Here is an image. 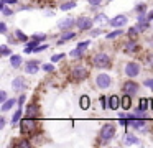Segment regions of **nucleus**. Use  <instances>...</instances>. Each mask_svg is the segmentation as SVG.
Wrapping results in <instances>:
<instances>
[{
  "label": "nucleus",
  "mask_w": 153,
  "mask_h": 148,
  "mask_svg": "<svg viewBox=\"0 0 153 148\" xmlns=\"http://www.w3.org/2000/svg\"><path fill=\"white\" fill-rule=\"evenodd\" d=\"M91 64L97 69H109L112 66V59L105 51H97L91 56Z\"/></svg>",
  "instance_id": "f257e3e1"
},
{
  "label": "nucleus",
  "mask_w": 153,
  "mask_h": 148,
  "mask_svg": "<svg viewBox=\"0 0 153 148\" xmlns=\"http://www.w3.org/2000/svg\"><path fill=\"white\" fill-rule=\"evenodd\" d=\"M38 118H31V117H27V118H22L20 120V132L22 135H27V137H31L38 132Z\"/></svg>",
  "instance_id": "f03ea898"
},
{
  "label": "nucleus",
  "mask_w": 153,
  "mask_h": 148,
  "mask_svg": "<svg viewBox=\"0 0 153 148\" xmlns=\"http://www.w3.org/2000/svg\"><path fill=\"white\" fill-rule=\"evenodd\" d=\"M87 77H89V69L84 64H76L69 72V79L73 82H82L84 79H87Z\"/></svg>",
  "instance_id": "7ed1b4c3"
},
{
  "label": "nucleus",
  "mask_w": 153,
  "mask_h": 148,
  "mask_svg": "<svg viewBox=\"0 0 153 148\" xmlns=\"http://www.w3.org/2000/svg\"><path fill=\"white\" fill-rule=\"evenodd\" d=\"M115 125L110 123V122H107V123H104L102 127H100V132H99V140L104 141V143H109L110 140H112L114 137H115Z\"/></svg>",
  "instance_id": "20e7f679"
},
{
  "label": "nucleus",
  "mask_w": 153,
  "mask_h": 148,
  "mask_svg": "<svg viewBox=\"0 0 153 148\" xmlns=\"http://www.w3.org/2000/svg\"><path fill=\"white\" fill-rule=\"evenodd\" d=\"M123 74H125L127 77H130V79L137 77V76L140 74V64L137 61H128L125 66H123Z\"/></svg>",
  "instance_id": "39448f33"
},
{
  "label": "nucleus",
  "mask_w": 153,
  "mask_h": 148,
  "mask_svg": "<svg viewBox=\"0 0 153 148\" xmlns=\"http://www.w3.org/2000/svg\"><path fill=\"white\" fill-rule=\"evenodd\" d=\"M138 91H140V86L137 84L135 81H132L130 77H128V81H125L122 84V92L123 94H128V95H132V97H135V95L138 94Z\"/></svg>",
  "instance_id": "423d86ee"
},
{
  "label": "nucleus",
  "mask_w": 153,
  "mask_h": 148,
  "mask_svg": "<svg viewBox=\"0 0 153 148\" xmlns=\"http://www.w3.org/2000/svg\"><path fill=\"white\" fill-rule=\"evenodd\" d=\"M94 18H89V16H79L76 20V26L79 31H87V30H92V25H94Z\"/></svg>",
  "instance_id": "0eeeda50"
},
{
  "label": "nucleus",
  "mask_w": 153,
  "mask_h": 148,
  "mask_svg": "<svg viewBox=\"0 0 153 148\" xmlns=\"http://www.w3.org/2000/svg\"><path fill=\"white\" fill-rule=\"evenodd\" d=\"M110 84H112V79H110L109 74H105V72H100V74L96 76V86L97 89H109Z\"/></svg>",
  "instance_id": "6e6552de"
},
{
  "label": "nucleus",
  "mask_w": 153,
  "mask_h": 148,
  "mask_svg": "<svg viewBox=\"0 0 153 148\" xmlns=\"http://www.w3.org/2000/svg\"><path fill=\"white\" fill-rule=\"evenodd\" d=\"M123 51L127 54H135L140 51V45L137 43V39H128V41L123 43Z\"/></svg>",
  "instance_id": "1a4fd4ad"
},
{
  "label": "nucleus",
  "mask_w": 153,
  "mask_h": 148,
  "mask_svg": "<svg viewBox=\"0 0 153 148\" xmlns=\"http://www.w3.org/2000/svg\"><path fill=\"white\" fill-rule=\"evenodd\" d=\"M25 114L27 117H31V118H40V105L36 104H28L27 109H25Z\"/></svg>",
  "instance_id": "9d476101"
},
{
  "label": "nucleus",
  "mask_w": 153,
  "mask_h": 148,
  "mask_svg": "<svg viewBox=\"0 0 153 148\" xmlns=\"http://www.w3.org/2000/svg\"><path fill=\"white\" fill-rule=\"evenodd\" d=\"M12 87H13V91L23 92L25 89H27V81H25V77H22V76L15 77L13 81H12Z\"/></svg>",
  "instance_id": "9b49d317"
},
{
  "label": "nucleus",
  "mask_w": 153,
  "mask_h": 148,
  "mask_svg": "<svg viewBox=\"0 0 153 148\" xmlns=\"http://www.w3.org/2000/svg\"><path fill=\"white\" fill-rule=\"evenodd\" d=\"M38 71H40V62H38L36 59L27 61V64H25V72H27V74H36Z\"/></svg>",
  "instance_id": "f8f14e48"
},
{
  "label": "nucleus",
  "mask_w": 153,
  "mask_h": 148,
  "mask_svg": "<svg viewBox=\"0 0 153 148\" xmlns=\"http://www.w3.org/2000/svg\"><path fill=\"white\" fill-rule=\"evenodd\" d=\"M125 23H127V16L125 15H117V16H114L112 20H109V25L114 26V28H122Z\"/></svg>",
  "instance_id": "ddd939ff"
},
{
  "label": "nucleus",
  "mask_w": 153,
  "mask_h": 148,
  "mask_svg": "<svg viewBox=\"0 0 153 148\" xmlns=\"http://www.w3.org/2000/svg\"><path fill=\"white\" fill-rule=\"evenodd\" d=\"M119 107H122V97H119L117 94L109 97V109L110 110H119Z\"/></svg>",
  "instance_id": "4468645a"
},
{
  "label": "nucleus",
  "mask_w": 153,
  "mask_h": 148,
  "mask_svg": "<svg viewBox=\"0 0 153 148\" xmlns=\"http://www.w3.org/2000/svg\"><path fill=\"white\" fill-rule=\"evenodd\" d=\"M74 25H76V22H74L73 18H64V20H61V22L58 23V28L63 30V31H68V30H71Z\"/></svg>",
  "instance_id": "2eb2a0df"
},
{
  "label": "nucleus",
  "mask_w": 153,
  "mask_h": 148,
  "mask_svg": "<svg viewBox=\"0 0 153 148\" xmlns=\"http://www.w3.org/2000/svg\"><path fill=\"white\" fill-rule=\"evenodd\" d=\"M79 107L82 109V110H87V109L91 107V99H89V95H81L79 97Z\"/></svg>",
  "instance_id": "dca6fc26"
},
{
  "label": "nucleus",
  "mask_w": 153,
  "mask_h": 148,
  "mask_svg": "<svg viewBox=\"0 0 153 148\" xmlns=\"http://www.w3.org/2000/svg\"><path fill=\"white\" fill-rule=\"evenodd\" d=\"M73 38H76V33L68 30V31H64L63 35H61V38L58 39V43H59V45H63L64 41H69V39H73Z\"/></svg>",
  "instance_id": "f3484780"
},
{
  "label": "nucleus",
  "mask_w": 153,
  "mask_h": 148,
  "mask_svg": "<svg viewBox=\"0 0 153 148\" xmlns=\"http://www.w3.org/2000/svg\"><path fill=\"white\" fill-rule=\"evenodd\" d=\"M12 145H13V147H18V148H30V147H31L28 137H27V138H18V141H15V143L12 141Z\"/></svg>",
  "instance_id": "a211bd4d"
},
{
  "label": "nucleus",
  "mask_w": 153,
  "mask_h": 148,
  "mask_svg": "<svg viewBox=\"0 0 153 148\" xmlns=\"http://www.w3.org/2000/svg\"><path fill=\"white\" fill-rule=\"evenodd\" d=\"M130 107H132V95L123 94L122 95V109L123 110H128Z\"/></svg>",
  "instance_id": "6ab92c4d"
},
{
  "label": "nucleus",
  "mask_w": 153,
  "mask_h": 148,
  "mask_svg": "<svg viewBox=\"0 0 153 148\" xmlns=\"http://www.w3.org/2000/svg\"><path fill=\"white\" fill-rule=\"evenodd\" d=\"M15 104H18L17 99H7V100L4 102V105H2V112H4V114H5V112H8V110H10V109L15 105Z\"/></svg>",
  "instance_id": "aec40b11"
},
{
  "label": "nucleus",
  "mask_w": 153,
  "mask_h": 148,
  "mask_svg": "<svg viewBox=\"0 0 153 148\" xmlns=\"http://www.w3.org/2000/svg\"><path fill=\"white\" fill-rule=\"evenodd\" d=\"M22 115H23V109L18 107L17 110L13 112V115H12V125H17L18 122L22 120Z\"/></svg>",
  "instance_id": "412c9836"
},
{
  "label": "nucleus",
  "mask_w": 153,
  "mask_h": 148,
  "mask_svg": "<svg viewBox=\"0 0 153 148\" xmlns=\"http://www.w3.org/2000/svg\"><path fill=\"white\" fill-rule=\"evenodd\" d=\"M123 143L125 145H137L138 143V138H137L135 135H132V133H125L123 135Z\"/></svg>",
  "instance_id": "4be33fe9"
},
{
  "label": "nucleus",
  "mask_w": 153,
  "mask_h": 148,
  "mask_svg": "<svg viewBox=\"0 0 153 148\" xmlns=\"http://www.w3.org/2000/svg\"><path fill=\"white\" fill-rule=\"evenodd\" d=\"M10 64L13 66L15 69L20 68V64H22V56H20V54H12V56H10Z\"/></svg>",
  "instance_id": "5701e85b"
},
{
  "label": "nucleus",
  "mask_w": 153,
  "mask_h": 148,
  "mask_svg": "<svg viewBox=\"0 0 153 148\" xmlns=\"http://www.w3.org/2000/svg\"><path fill=\"white\" fill-rule=\"evenodd\" d=\"M148 22H150L148 18H145V20H138V25H137V28L140 30V33H142V31H145V30L150 26V23H148Z\"/></svg>",
  "instance_id": "b1692460"
},
{
  "label": "nucleus",
  "mask_w": 153,
  "mask_h": 148,
  "mask_svg": "<svg viewBox=\"0 0 153 148\" xmlns=\"http://www.w3.org/2000/svg\"><path fill=\"white\" fill-rule=\"evenodd\" d=\"M94 22L96 23H109V18H107V15L105 13H97L96 16H94Z\"/></svg>",
  "instance_id": "393cba45"
},
{
  "label": "nucleus",
  "mask_w": 153,
  "mask_h": 148,
  "mask_svg": "<svg viewBox=\"0 0 153 148\" xmlns=\"http://www.w3.org/2000/svg\"><path fill=\"white\" fill-rule=\"evenodd\" d=\"M74 7H76V2H74V0H66V2L59 7V8L66 12V10H71V8H74Z\"/></svg>",
  "instance_id": "a878e982"
},
{
  "label": "nucleus",
  "mask_w": 153,
  "mask_h": 148,
  "mask_svg": "<svg viewBox=\"0 0 153 148\" xmlns=\"http://www.w3.org/2000/svg\"><path fill=\"white\" fill-rule=\"evenodd\" d=\"M82 54H84V49H82V48H79V46H77L76 49H73V51L69 53L71 58H82Z\"/></svg>",
  "instance_id": "bb28decb"
},
{
  "label": "nucleus",
  "mask_w": 153,
  "mask_h": 148,
  "mask_svg": "<svg viewBox=\"0 0 153 148\" xmlns=\"http://www.w3.org/2000/svg\"><path fill=\"white\" fill-rule=\"evenodd\" d=\"M15 36H17L18 41H23V43H27V41H28L27 35H25V33L22 31V30H15Z\"/></svg>",
  "instance_id": "cd10ccee"
},
{
  "label": "nucleus",
  "mask_w": 153,
  "mask_h": 148,
  "mask_svg": "<svg viewBox=\"0 0 153 148\" xmlns=\"http://www.w3.org/2000/svg\"><path fill=\"white\" fill-rule=\"evenodd\" d=\"M138 33H140V30L137 28V26H132V28L128 30V39H135L137 36H138Z\"/></svg>",
  "instance_id": "c85d7f7f"
},
{
  "label": "nucleus",
  "mask_w": 153,
  "mask_h": 148,
  "mask_svg": "<svg viewBox=\"0 0 153 148\" xmlns=\"http://www.w3.org/2000/svg\"><path fill=\"white\" fill-rule=\"evenodd\" d=\"M150 102H152V99H140V105H138V109H142V110H146L148 109V105H150Z\"/></svg>",
  "instance_id": "c756f323"
},
{
  "label": "nucleus",
  "mask_w": 153,
  "mask_h": 148,
  "mask_svg": "<svg viewBox=\"0 0 153 148\" xmlns=\"http://www.w3.org/2000/svg\"><path fill=\"white\" fill-rule=\"evenodd\" d=\"M120 35H123V31H122V30H120V28H119V30H115V31H112V33H109V35H107V36H105V38H107V39H115V38H119V36H120Z\"/></svg>",
  "instance_id": "7c9ffc66"
},
{
  "label": "nucleus",
  "mask_w": 153,
  "mask_h": 148,
  "mask_svg": "<svg viewBox=\"0 0 153 148\" xmlns=\"http://www.w3.org/2000/svg\"><path fill=\"white\" fill-rule=\"evenodd\" d=\"M0 53H2V56H12V51H10V48H8L7 45L0 46Z\"/></svg>",
  "instance_id": "2f4dec72"
},
{
  "label": "nucleus",
  "mask_w": 153,
  "mask_h": 148,
  "mask_svg": "<svg viewBox=\"0 0 153 148\" xmlns=\"http://www.w3.org/2000/svg\"><path fill=\"white\" fill-rule=\"evenodd\" d=\"M143 86H145V87H148L150 91H153V77L145 79V81H143Z\"/></svg>",
  "instance_id": "473e14b6"
},
{
  "label": "nucleus",
  "mask_w": 153,
  "mask_h": 148,
  "mask_svg": "<svg viewBox=\"0 0 153 148\" xmlns=\"http://www.w3.org/2000/svg\"><path fill=\"white\" fill-rule=\"evenodd\" d=\"M31 39H36L38 43L45 41V39H46V35H43V33H36V35H33V38H31Z\"/></svg>",
  "instance_id": "72a5a7b5"
},
{
  "label": "nucleus",
  "mask_w": 153,
  "mask_h": 148,
  "mask_svg": "<svg viewBox=\"0 0 153 148\" xmlns=\"http://www.w3.org/2000/svg\"><path fill=\"white\" fill-rule=\"evenodd\" d=\"M100 105H102L104 110L109 109V97H100Z\"/></svg>",
  "instance_id": "f704fd0d"
},
{
  "label": "nucleus",
  "mask_w": 153,
  "mask_h": 148,
  "mask_svg": "<svg viewBox=\"0 0 153 148\" xmlns=\"http://www.w3.org/2000/svg\"><path fill=\"white\" fill-rule=\"evenodd\" d=\"M41 69L46 71V72H54V66L53 64H43V66H41Z\"/></svg>",
  "instance_id": "c9c22d12"
},
{
  "label": "nucleus",
  "mask_w": 153,
  "mask_h": 148,
  "mask_svg": "<svg viewBox=\"0 0 153 148\" xmlns=\"http://www.w3.org/2000/svg\"><path fill=\"white\" fill-rule=\"evenodd\" d=\"M64 56H66L64 53H58V54H54L53 58H51V61H53V62H56V61H59V59H63Z\"/></svg>",
  "instance_id": "e433bc0d"
},
{
  "label": "nucleus",
  "mask_w": 153,
  "mask_h": 148,
  "mask_svg": "<svg viewBox=\"0 0 153 148\" xmlns=\"http://www.w3.org/2000/svg\"><path fill=\"white\" fill-rule=\"evenodd\" d=\"M48 48V45H38L36 48L33 49V53H40V51H45V49Z\"/></svg>",
  "instance_id": "4c0bfd02"
},
{
  "label": "nucleus",
  "mask_w": 153,
  "mask_h": 148,
  "mask_svg": "<svg viewBox=\"0 0 153 148\" xmlns=\"http://www.w3.org/2000/svg\"><path fill=\"white\" fill-rule=\"evenodd\" d=\"M89 43H91L89 39H86V41H81V43H79V45H77V46H79V48H82V49H86L87 46H89Z\"/></svg>",
  "instance_id": "58836bf2"
},
{
  "label": "nucleus",
  "mask_w": 153,
  "mask_h": 148,
  "mask_svg": "<svg viewBox=\"0 0 153 148\" xmlns=\"http://www.w3.org/2000/svg\"><path fill=\"white\" fill-rule=\"evenodd\" d=\"M25 99H27V95H25V94H22V95H20V99H18V105H20V107H23Z\"/></svg>",
  "instance_id": "ea45409f"
},
{
  "label": "nucleus",
  "mask_w": 153,
  "mask_h": 148,
  "mask_svg": "<svg viewBox=\"0 0 153 148\" xmlns=\"http://www.w3.org/2000/svg\"><path fill=\"white\" fill-rule=\"evenodd\" d=\"M27 46H28V48H31V49H35V48L38 46V41H36V39H33V41H30Z\"/></svg>",
  "instance_id": "a19ab883"
},
{
  "label": "nucleus",
  "mask_w": 153,
  "mask_h": 148,
  "mask_svg": "<svg viewBox=\"0 0 153 148\" xmlns=\"http://www.w3.org/2000/svg\"><path fill=\"white\" fill-rule=\"evenodd\" d=\"M87 2H89L92 7H97V5H100V3H102V0H87Z\"/></svg>",
  "instance_id": "79ce46f5"
},
{
  "label": "nucleus",
  "mask_w": 153,
  "mask_h": 148,
  "mask_svg": "<svg viewBox=\"0 0 153 148\" xmlns=\"http://www.w3.org/2000/svg\"><path fill=\"white\" fill-rule=\"evenodd\" d=\"M100 33H102V31H100L99 28H94V30H91V35H92V36H99Z\"/></svg>",
  "instance_id": "37998d69"
},
{
  "label": "nucleus",
  "mask_w": 153,
  "mask_h": 148,
  "mask_svg": "<svg viewBox=\"0 0 153 148\" xmlns=\"http://www.w3.org/2000/svg\"><path fill=\"white\" fill-rule=\"evenodd\" d=\"M5 100H7V92L2 91L0 92V102H5Z\"/></svg>",
  "instance_id": "c03bdc74"
},
{
  "label": "nucleus",
  "mask_w": 153,
  "mask_h": 148,
  "mask_svg": "<svg viewBox=\"0 0 153 148\" xmlns=\"http://www.w3.org/2000/svg\"><path fill=\"white\" fill-rule=\"evenodd\" d=\"M2 12H4V15H12V13H13V12H12V10L10 8H7V7H4V8H2Z\"/></svg>",
  "instance_id": "a18cd8bd"
},
{
  "label": "nucleus",
  "mask_w": 153,
  "mask_h": 148,
  "mask_svg": "<svg viewBox=\"0 0 153 148\" xmlns=\"http://www.w3.org/2000/svg\"><path fill=\"white\" fill-rule=\"evenodd\" d=\"M0 31H2V33H7V25H5L4 22L0 23Z\"/></svg>",
  "instance_id": "49530a36"
},
{
  "label": "nucleus",
  "mask_w": 153,
  "mask_h": 148,
  "mask_svg": "<svg viewBox=\"0 0 153 148\" xmlns=\"http://www.w3.org/2000/svg\"><path fill=\"white\" fill-rule=\"evenodd\" d=\"M4 127H5V118L2 117V118H0V128H4Z\"/></svg>",
  "instance_id": "de8ad7c7"
},
{
  "label": "nucleus",
  "mask_w": 153,
  "mask_h": 148,
  "mask_svg": "<svg viewBox=\"0 0 153 148\" xmlns=\"http://www.w3.org/2000/svg\"><path fill=\"white\" fill-rule=\"evenodd\" d=\"M2 2H5V3H12V5H13V3H17V0H2Z\"/></svg>",
  "instance_id": "09e8293b"
},
{
  "label": "nucleus",
  "mask_w": 153,
  "mask_h": 148,
  "mask_svg": "<svg viewBox=\"0 0 153 148\" xmlns=\"http://www.w3.org/2000/svg\"><path fill=\"white\" fill-rule=\"evenodd\" d=\"M148 20H153V10H152V12H148Z\"/></svg>",
  "instance_id": "8fccbe9b"
},
{
  "label": "nucleus",
  "mask_w": 153,
  "mask_h": 148,
  "mask_svg": "<svg viewBox=\"0 0 153 148\" xmlns=\"http://www.w3.org/2000/svg\"><path fill=\"white\" fill-rule=\"evenodd\" d=\"M152 109H153V99H152Z\"/></svg>",
  "instance_id": "3c124183"
},
{
  "label": "nucleus",
  "mask_w": 153,
  "mask_h": 148,
  "mask_svg": "<svg viewBox=\"0 0 153 148\" xmlns=\"http://www.w3.org/2000/svg\"><path fill=\"white\" fill-rule=\"evenodd\" d=\"M107 2H112V0H107Z\"/></svg>",
  "instance_id": "603ef678"
}]
</instances>
